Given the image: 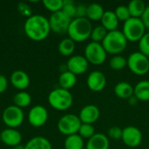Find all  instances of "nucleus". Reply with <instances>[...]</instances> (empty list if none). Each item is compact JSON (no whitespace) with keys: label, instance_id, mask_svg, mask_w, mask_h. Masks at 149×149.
<instances>
[{"label":"nucleus","instance_id":"obj_10","mask_svg":"<svg viewBox=\"0 0 149 149\" xmlns=\"http://www.w3.org/2000/svg\"><path fill=\"white\" fill-rule=\"evenodd\" d=\"M72 20V19L66 16L62 10L52 13L49 18L51 31L58 34L67 33Z\"/></svg>","mask_w":149,"mask_h":149},{"label":"nucleus","instance_id":"obj_25","mask_svg":"<svg viewBox=\"0 0 149 149\" xmlns=\"http://www.w3.org/2000/svg\"><path fill=\"white\" fill-rule=\"evenodd\" d=\"M147 5L142 0H132L127 4L131 17L141 18L146 10Z\"/></svg>","mask_w":149,"mask_h":149},{"label":"nucleus","instance_id":"obj_39","mask_svg":"<svg viewBox=\"0 0 149 149\" xmlns=\"http://www.w3.org/2000/svg\"><path fill=\"white\" fill-rule=\"evenodd\" d=\"M7 87H8V80L6 77L3 74H0V93H4Z\"/></svg>","mask_w":149,"mask_h":149},{"label":"nucleus","instance_id":"obj_3","mask_svg":"<svg viewBox=\"0 0 149 149\" xmlns=\"http://www.w3.org/2000/svg\"><path fill=\"white\" fill-rule=\"evenodd\" d=\"M127 43L128 41L124 36L123 32L116 30L107 32V35L101 44L107 53L119 55L126 50Z\"/></svg>","mask_w":149,"mask_h":149},{"label":"nucleus","instance_id":"obj_28","mask_svg":"<svg viewBox=\"0 0 149 149\" xmlns=\"http://www.w3.org/2000/svg\"><path fill=\"white\" fill-rule=\"evenodd\" d=\"M13 103L17 107L20 108L26 107L31 103V96L27 92L20 91L14 95Z\"/></svg>","mask_w":149,"mask_h":149},{"label":"nucleus","instance_id":"obj_38","mask_svg":"<svg viewBox=\"0 0 149 149\" xmlns=\"http://www.w3.org/2000/svg\"><path fill=\"white\" fill-rule=\"evenodd\" d=\"M87 5L84 3L77 4L76 6V17H86Z\"/></svg>","mask_w":149,"mask_h":149},{"label":"nucleus","instance_id":"obj_8","mask_svg":"<svg viewBox=\"0 0 149 149\" xmlns=\"http://www.w3.org/2000/svg\"><path fill=\"white\" fill-rule=\"evenodd\" d=\"M82 125L78 115L72 113H67L63 115L58 121V131L65 135H72L79 133V130Z\"/></svg>","mask_w":149,"mask_h":149},{"label":"nucleus","instance_id":"obj_6","mask_svg":"<svg viewBox=\"0 0 149 149\" xmlns=\"http://www.w3.org/2000/svg\"><path fill=\"white\" fill-rule=\"evenodd\" d=\"M107 53L100 43L92 41L85 47L84 56L88 63L93 65H100L104 64L107 59Z\"/></svg>","mask_w":149,"mask_h":149},{"label":"nucleus","instance_id":"obj_2","mask_svg":"<svg viewBox=\"0 0 149 149\" xmlns=\"http://www.w3.org/2000/svg\"><path fill=\"white\" fill-rule=\"evenodd\" d=\"M93 28L92 22L86 17H75L70 24L67 34L75 43H80L91 37Z\"/></svg>","mask_w":149,"mask_h":149},{"label":"nucleus","instance_id":"obj_36","mask_svg":"<svg viewBox=\"0 0 149 149\" xmlns=\"http://www.w3.org/2000/svg\"><path fill=\"white\" fill-rule=\"evenodd\" d=\"M122 134H123V129H121L120 127H117V126H113V127H110L107 132L108 138L114 140V141L121 140Z\"/></svg>","mask_w":149,"mask_h":149},{"label":"nucleus","instance_id":"obj_43","mask_svg":"<svg viewBox=\"0 0 149 149\" xmlns=\"http://www.w3.org/2000/svg\"><path fill=\"white\" fill-rule=\"evenodd\" d=\"M148 59H149V57H148Z\"/></svg>","mask_w":149,"mask_h":149},{"label":"nucleus","instance_id":"obj_19","mask_svg":"<svg viewBox=\"0 0 149 149\" xmlns=\"http://www.w3.org/2000/svg\"><path fill=\"white\" fill-rule=\"evenodd\" d=\"M101 25L109 32L113 31L118 30L119 26V19L116 17L114 11L113 10H105V13L100 20Z\"/></svg>","mask_w":149,"mask_h":149},{"label":"nucleus","instance_id":"obj_35","mask_svg":"<svg viewBox=\"0 0 149 149\" xmlns=\"http://www.w3.org/2000/svg\"><path fill=\"white\" fill-rule=\"evenodd\" d=\"M139 52L149 57V32H146L139 41Z\"/></svg>","mask_w":149,"mask_h":149},{"label":"nucleus","instance_id":"obj_34","mask_svg":"<svg viewBox=\"0 0 149 149\" xmlns=\"http://www.w3.org/2000/svg\"><path fill=\"white\" fill-rule=\"evenodd\" d=\"M114 13L116 15V17H118L119 21H122V22H126L127 20H128L131 17L130 12L128 10L127 5H119L116 7Z\"/></svg>","mask_w":149,"mask_h":149},{"label":"nucleus","instance_id":"obj_37","mask_svg":"<svg viewBox=\"0 0 149 149\" xmlns=\"http://www.w3.org/2000/svg\"><path fill=\"white\" fill-rule=\"evenodd\" d=\"M17 10L23 15V16H25V17H30L31 16H32V10L31 9V7L25 3H19L17 4Z\"/></svg>","mask_w":149,"mask_h":149},{"label":"nucleus","instance_id":"obj_7","mask_svg":"<svg viewBox=\"0 0 149 149\" xmlns=\"http://www.w3.org/2000/svg\"><path fill=\"white\" fill-rule=\"evenodd\" d=\"M127 59V66L133 73L142 76L149 72L148 57L141 52H134L131 53Z\"/></svg>","mask_w":149,"mask_h":149},{"label":"nucleus","instance_id":"obj_20","mask_svg":"<svg viewBox=\"0 0 149 149\" xmlns=\"http://www.w3.org/2000/svg\"><path fill=\"white\" fill-rule=\"evenodd\" d=\"M113 91L115 95L121 100H128L134 95V86L127 81H120L117 83Z\"/></svg>","mask_w":149,"mask_h":149},{"label":"nucleus","instance_id":"obj_40","mask_svg":"<svg viewBox=\"0 0 149 149\" xmlns=\"http://www.w3.org/2000/svg\"><path fill=\"white\" fill-rule=\"evenodd\" d=\"M141 19L143 22L146 29H149V5H147L146 10H145L142 17H141Z\"/></svg>","mask_w":149,"mask_h":149},{"label":"nucleus","instance_id":"obj_33","mask_svg":"<svg viewBox=\"0 0 149 149\" xmlns=\"http://www.w3.org/2000/svg\"><path fill=\"white\" fill-rule=\"evenodd\" d=\"M43 4L48 10L54 13L62 10L64 2L63 0H44Z\"/></svg>","mask_w":149,"mask_h":149},{"label":"nucleus","instance_id":"obj_12","mask_svg":"<svg viewBox=\"0 0 149 149\" xmlns=\"http://www.w3.org/2000/svg\"><path fill=\"white\" fill-rule=\"evenodd\" d=\"M142 133L141 130L134 126H128L123 128L122 141L126 146L131 148H137L142 142Z\"/></svg>","mask_w":149,"mask_h":149},{"label":"nucleus","instance_id":"obj_30","mask_svg":"<svg viewBox=\"0 0 149 149\" xmlns=\"http://www.w3.org/2000/svg\"><path fill=\"white\" fill-rule=\"evenodd\" d=\"M111 69L114 71H120L127 65V59L120 55H114L109 61Z\"/></svg>","mask_w":149,"mask_h":149},{"label":"nucleus","instance_id":"obj_26","mask_svg":"<svg viewBox=\"0 0 149 149\" xmlns=\"http://www.w3.org/2000/svg\"><path fill=\"white\" fill-rule=\"evenodd\" d=\"M58 52L65 57H68L72 55L75 51V42L71 39L69 37L62 39L58 46Z\"/></svg>","mask_w":149,"mask_h":149},{"label":"nucleus","instance_id":"obj_14","mask_svg":"<svg viewBox=\"0 0 149 149\" xmlns=\"http://www.w3.org/2000/svg\"><path fill=\"white\" fill-rule=\"evenodd\" d=\"M88 88L95 93L101 92L107 85V77L100 71H93L89 73L86 79Z\"/></svg>","mask_w":149,"mask_h":149},{"label":"nucleus","instance_id":"obj_4","mask_svg":"<svg viewBox=\"0 0 149 149\" xmlns=\"http://www.w3.org/2000/svg\"><path fill=\"white\" fill-rule=\"evenodd\" d=\"M47 100L52 108L58 111H65L72 107L73 97L69 90L58 87L51 91Z\"/></svg>","mask_w":149,"mask_h":149},{"label":"nucleus","instance_id":"obj_18","mask_svg":"<svg viewBox=\"0 0 149 149\" xmlns=\"http://www.w3.org/2000/svg\"><path fill=\"white\" fill-rule=\"evenodd\" d=\"M110 141L108 137L100 133H96L86 142V149H109Z\"/></svg>","mask_w":149,"mask_h":149},{"label":"nucleus","instance_id":"obj_23","mask_svg":"<svg viewBox=\"0 0 149 149\" xmlns=\"http://www.w3.org/2000/svg\"><path fill=\"white\" fill-rule=\"evenodd\" d=\"M134 95L139 101H149V80H141L134 87Z\"/></svg>","mask_w":149,"mask_h":149},{"label":"nucleus","instance_id":"obj_27","mask_svg":"<svg viewBox=\"0 0 149 149\" xmlns=\"http://www.w3.org/2000/svg\"><path fill=\"white\" fill-rule=\"evenodd\" d=\"M65 149H83L85 143L84 140L79 135V134L66 136L65 140Z\"/></svg>","mask_w":149,"mask_h":149},{"label":"nucleus","instance_id":"obj_17","mask_svg":"<svg viewBox=\"0 0 149 149\" xmlns=\"http://www.w3.org/2000/svg\"><path fill=\"white\" fill-rule=\"evenodd\" d=\"M10 83L11 85L20 91L26 89L30 86V77L29 75L22 71V70H16L10 75Z\"/></svg>","mask_w":149,"mask_h":149},{"label":"nucleus","instance_id":"obj_31","mask_svg":"<svg viewBox=\"0 0 149 149\" xmlns=\"http://www.w3.org/2000/svg\"><path fill=\"white\" fill-rule=\"evenodd\" d=\"M79 135L83 139V140H89L91 139L96 133H95V128L93 125L92 124H85L82 123L79 130Z\"/></svg>","mask_w":149,"mask_h":149},{"label":"nucleus","instance_id":"obj_15","mask_svg":"<svg viewBox=\"0 0 149 149\" xmlns=\"http://www.w3.org/2000/svg\"><path fill=\"white\" fill-rule=\"evenodd\" d=\"M100 116V111L95 105H86L79 112V118L82 123L93 125Z\"/></svg>","mask_w":149,"mask_h":149},{"label":"nucleus","instance_id":"obj_41","mask_svg":"<svg viewBox=\"0 0 149 149\" xmlns=\"http://www.w3.org/2000/svg\"><path fill=\"white\" fill-rule=\"evenodd\" d=\"M128 103L131 105V106H136L137 104H138V102H139V100H138V99L134 96V95H133L131 98H129L128 100Z\"/></svg>","mask_w":149,"mask_h":149},{"label":"nucleus","instance_id":"obj_13","mask_svg":"<svg viewBox=\"0 0 149 149\" xmlns=\"http://www.w3.org/2000/svg\"><path fill=\"white\" fill-rule=\"evenodd\" d=\"M89 66V63L82 55H74L69 58L66 63V69L73 74L80 75L85 73Z\"/></svg>","mask_w":149,"mask_h":149},{"label":"nucleus","instance_id":"obj_5","mask_svg":"<svg viewBox=\"0 0 149 149\" xmlns=\"http://www.w3.org/2000/svg\"><path fill=\"white\" fill-rule=\"evenodd\" d=\"M122 32L127 41L139 42L146 33V27L141 18L130 17L124 22Z\"/></svg>","mask_w":149,"mask_h":149},{"label":"nucleus","instance_id":"obj_22","mask_svg":"<svg viewBox=\"0 0 149 149\" xmlns=\"http://www.w3.org/2000/svg\"><path fill=\"white\" fill-rule=\"evenodd\" d=\"M76 83H77V76L72 72H69L68 70L64 71L58 77V84L60 88L70 90L76 85Z\"/></svg>","mask_w":149,"mask_h":149},{"label":"nucleus","instance_id":"obj_29","mask_svg":"<svg viewBox=\"0 0 149 149\" xmlns=\"http://www.w3.org/2000/svg\"><path fill=\"white\" fill-rule=\"evenodd\" d=\"M107 31L100 24V25H97L95 27L93 28L92 33H91V39L93 42H96V43H102L103 40L105 39L106 36L107 35Z\"/></svg>","mask_w":149,"mask_h":149},{"label":"nucleus","instance_id":"obj_21","mask_svg":"<svg viewBox=\"0 0 149 149\" xmlns=\"http://www.w3.org/2000/svg\"><path fill=\"white\" fill-rule=\"evenodd\" d=\"M24 149H52V146L45 137L36 136L28 141L24 145Z\"/></svg>","mask_w":149,"mask_h":149},{"label":"nucleus","instance_id":"obj_16","mask_svg":"<svg viewBox=\"0 0 149 149\" xmlns=\"http://www.w3.org/2000/svg\"><path fill=\"white\" fill-rule=\"evenodd\" d=\"M0 141L9 146V147H16L20 145L22 141V135L19 131L15 128H5L0 133Z\"/></svg>","mask_w":149,"mask_h":149},{"label":"nucleus","instance_id":"obj_1","mask_svg":"<svg viewBox=\"0 0 149 149\" xmlns=\"http://www.w3.org/2000/svg\"><path fill=\"white\" fill-rule=\"evenodd\" d=\"M24 31L31 40L42 41L49 36L51 31L49 19L42 15L34 14L27 17L24 24Z\"/></svg>","mask_w":149,"mask_h":149},{"label":"nucleus","instance_id":"obj_42","mask_svg":"<svg viewBox=\"0 0 149 149\" xmlns=\"http://www.w3.org/2000/svg\"><path fill=\"white\" fill-rule=\"evenodd\" d=\"M13 149H24V146H23V145H18V146H16V147H14Z\"/></svg>","mask_w":149,"mask_h":149},{"label":"nucleus","instance_id":"obj_11","mask_svg":"<svg viewBox=\"0 0 149 149\" xmlns=\"http://www.w3.org/2000/svg\"><path fill=\"white\" fill-rule=\"evenodd\" d=\"M48 120L47 109L41 105H35L28 113V121L34 127H43Z\"/></svg>","mask_w":149,"mask_h":149},{"label":"nucleus","instance_id":"obj_32","mask_svg":"<svg viewBox=\"0 0 149 149\" xmlns=\"http://www.w3.org/2000/svg\"><path fill=\"white\" fill-rule=\"evenodd\" d=\"M64 4L62 8V11L68 16L70 18L73 19L76 17V4L72 0H63Z\"/></svg>","mask_w":149,"mask_h":149},{"label":"nucleus","instance_id":"obj_9","mask_svg":"<svg viewBox=\"0 0 149 149\" xmlns=\"http://www.w3.org/2000/svg\"><path fill=\"white\" fill-rule=\"evenodd\" d=\"M2 119L3 123L9 128H17L20 127L24 121V114L22 108L11 105L7 107L2 114Z\"/></svg>","mask_w":149,"mask_h":149},{"label":"nucleus","instance_id":"obj_24","mask_svg":"<svg viewBox=\"0 0 149 149\" xmlns=\"http://www.w3.org/2000/svg\"><path fill=\"white\" fill-rule=\"evenodd\" d=\"M105 10L101 4L97 3H93L87 5V12H86V18L92 21H100Z\"/></svg>","mask_w":149,"mask_h":149}]
</instances>
